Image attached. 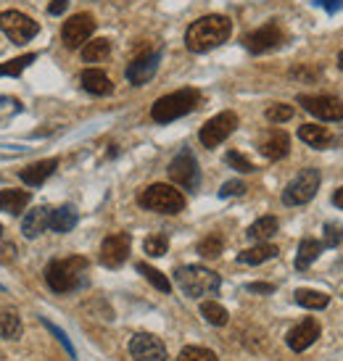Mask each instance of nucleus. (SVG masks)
Masks as SVG:
<instances>
[{"mask_svg": "<svg viewBox=\"0 0 343 361\" xmlns=\"http://www.w3.org/2000/svg\"><path fill=\"white\" fill-rule=\"evenodd\" d=\"M232 35V21L227 16L212 13L203 19L193 21L188 32H185V45L191 53H209L214 48H219L222 42L230 40Z\"/></svg>", "mask_w": 343, "mask_h": 361, "instance_id": "obj_1", "label": "nucleus"}, {"mask_svg": "<svg viewBox=\"0 0 343 361\" xmlns=\"http://www.w3.org/2000/svg\"><path fill=\"white\" fill-rule=\"evenodd\" d=\"M174 282L180 285V290L188 298H203V295H214L219 290V274L198 264H188V267H177L174 269Z\"/></svg>", "mask_w": 343, "mask_h": 361, "instance_id": "obj_2", "label": "nucleus"}, {"mask_svg": "<svg viewBox=\"0 0 343 361\" xmlns=\"http://www.w3.org/2000/svg\"><path fill=\"white\" fill-rule=\"evenodd\" d=\"M85 269H88V259H82V256L51 261L45 267V282L53 293H71L82 285V271Z\"/></svg>", "mask_w": 343, "mask_h": 361, "instance_id": "obj_3", "label": "nucleus"}, {"mask_svg": "<svg viewBox=\"0 0 343 361\" xmlns=\"http://www.w3.org/2000/svg\"><path fill=\"white\" fill-rule=\"evenodd\" d=\"M198 103H201V92L198 90L169 92V95H164V98H159V101L153 103L151 116H153V121H159V124H169V121L182 119V116H188L191 111H195Z\"/></svg>", "mask_w": 343, "mask_h": 361, "instance_id": "obj_4", "label": "nucleus"}, {"mask_svg": "<svg viewBox=\"0 0 343 361\" xmlns=\"http://www.w3.org/2000/svg\"><path fill=\"white\" fill-rule=\"evenodd\" d=\"M138 203H140L143 209L156 211V214H180L185 209V195L177 188H172V185L156 182V185L143 190Z\"/></svg>", "mask_w": 343, "mask_h": 361, "instance_id": "obj_5", "label": "nucleus"}, {"mask_svg": "<svg viewBox=\"0 0 343 361\" xmlns=\"http://www.w3.org/2000/svg\"><path fill=\"white\" fill-rule=\"evenodd\" d=\"M320 182H323L320 169H301L285 185L283 203L285 206H303V203H309L317 195V190H320Z\"/></svg>", "mask_w": 343, "mask_h": 361, "instance_id": "obj_6", "label": "nucleus"}, {"mask_svg": "<svg viewBox=\"0 0 343 361\" xmlns=\"http://www.w3.org/2000/svg\"><path fill=\"white\" fill-rule=\"evenodd\" d=\"M0 30L6 32V37L11 42H16V45H24V42H30L40 27H37V21L30 19L27 13H21V11H3L0 13Z\"/></svg>", "mask_w": 343, "mask_h": 361, "instance_id": "obj_7", "label": "nucleus"}, {"mask_svg": "<svg viewBox=\"0 0 343 361\" xmlns=\"http://www.w3.org/2000/svg\"><path fill=\"white\" fill-rule=\"evenodd\" d=\"M235 127H238V116L232 111H222V114H217L214 119H209L203 124L198 137H201L203 148H217V145H222L232 132H235Z\"/></svg>", "mask_w": 343, "mask_h": 361, "instance_id": "obj_8", "label": "nucleus"}, {"mask_svg": "<svg viewBox=\"0 0 343 361\" xmlns=\"http://www.w3.org/2000/svg\"><path fill=\"white\" fill-rule=\"evenodd\" d=\"M169 180L174 185H180L185 190H195L201 182V169L195 164V156L191 151H180V156H174L169 164Z\"/></svg>", "mask_w": 343, "mask_h": 361, "instance_id": "obj_9", "label": "nucleus"}, {"mask_svg": "<svg viewBox=\"0 0 343 361\" xmlns=\"http://www.w3.org/2000/svg\"><path fill=\"white\" fill-rule=\"evenodd\" d=\"M283 40H285L283 30H280L277 24H267V27H262V30L246 35L243 45H246V51L253 53V56H262V53L277 51V48L283 45Z\"/></svg>", "mask_w": 343, "mask_h": 361, "instance_id": "obj_10", "label": "nucleus"}, {"mask_svg": "<svg viewBox=\"0 0 343 361\" xmlns=\"http://www.w3.org/2000/svg\"><path fill=\"white\" fill-rule=\"evenodd\" d=\"M299 103L325 121H343V103L333 95H299Z\"/></svg>", "mask_w": 343, "mask_h": 361, "instance_id": "obj_11", "label": "nucleus"}, {"mask_svg": "<svg viewBox=\"0 0 343 361\" xmlns=\"http://www.w3.org/2000/svg\"><path fill=\"white\" fill-rule=\"evenodd\" d=\"M130 353L135 361H167V345L151 332H138L130 341Z\"/></svg>", "mask_w": 343, "mask_h": 361, "instance_id": "obj_12", "label": "nucleus"}, {"mask_svg": "<svg viewBox=\"0 0 343 361\" xmlns=\"http://www.w3.org/2000/svg\"><path fill=\"white\" fill-rule=\"evenodd\" d=\"M130 245H132V238L127 232H116L112 238H106L101 245V264L109 267V269L121 267L127 261V256H130Z\"/></svg>", "mask_w": 343, "mask_h": 361, "instance_id": "obj_13", "label": "nucleus"}, {"mask_svg": "<svg viewBox=\"0 0 343 361\" xmlns=\"http://www.w3.org/2000/svg\"><path fill=\"white\" fill-rule=\"evenodd\" d=\"M159 63H162V53L159 51H151V53H143L138 59L132 61L130 66H127V82L130 85H145V82H151L156 77V71H159Z\"/></svg>", "mask_w": 343, "mask_h": 361, "instance_id": "obj_14", "label": "nucleus"}, {"mask_svg": "<svg viewBox=\"0 0 343 361\" xmlns=\"http://www.w3.org/2000/svg\"><path fill=\"white\" fill-rule=\"evenodd\" d=\"M92 32H95V21H92L90 13H77V16H71V19L64 24L61 37H64V42H66L69 48H77V45L90 40Z\"/></svg>", "mask_w": 343, "mask_h": 361, "instance_id": "obj_15", "label": "nucleus"}, {"mask_svg": "<svg viewBox=\"0 0 343 361\" xmlns=\"http://www.w3.org/2000/svg\"><path fill=\"white\" fill-rule=\"evenodd\" d=\"M320 338V324L314 319H303L301 324H296L291 332H288V348L296 353L306 351L309 345H314Z\"/></svg>", "mask_w": 343, "mask_h": 361, "instance_id": "obj_16", "label": "nucleus"}, {"mask_svg": "<svg viewBox=\"0 0 343 361\" xmlns=\"http://www.w3.org/2000/svg\"><path fill=\"white\" fill-rule=\"evenodd\" d=\"M259 151H262L264 159H270V161L285 159L288 151H291V137H288V132H283V130L267 132L264 140L259 142Z\"/></svg>", "mask_w": 343, "mask_h": 361, "instance_id": "obj_17", "label": "nucleus"}, {"mask_svg": "<svg viewBox=\"0 0 343 361\" xmlns=\"http://www.w3.org/2000/svg\"><path fill=\"white\" fill-rule=\"evenodd\" d=\"M59 169V161L56 159H45V161H37V164H32L27 169H21V182L24 185H30V188H40L42 182L51 177L53 171Z\"/></svg>", "mask_w": 343, "mask_h": 361, "instance_id": "obj_18", "label": "nucleus"}, {"mask_svg": "<svg viewBox=\"0 0 343 361\" xmlns=\"http://www.w3.org/2000/svg\"><path fill=\"white\" fill-rule=\"evenodd\" d=\"M48 219H51V209L48 206H35L24 216V221H21V232L27 238H40L42 232H45V227H48Z\"/></svg>", "mask_w": 343, "mask_h": 361, "instance_id": "obj_19", "label": "nucleus"}, {"mask_svg": "<svg viewBox=\"0 0 343 361\" xmlns=\"http://www.w3.org/2000/svg\"><path fill=\"white\" fill-rule=\"evenodd\" d=\"M32 195L27 190H0V211L11 216H19L21 211L30 206Z\"/></svg>", "mask_w": 343, "mask_h": 361, "instance_id": "obj_20", "label": "nucleus"}, {"mask_svg": "<svg viewBox=\"0 0 343 361\" xmlns=\"http://www.w3.org/2000/svg\"><path fill=\"white\" fill-rule=\"evenodd\" d=\"M82 87L90 92V95H112V90H114L112 80L98 69L82 71Z\"/></svg>", "mask_w": 343, "mask_h": 361, "instance_id": "obj_21", "label": "nucleus"}, {"mask_svg": "<svg viewBox=\"0 0 343 361\" xmlns=\"http://www.w3.org/2000/svg\"><path fill=\"white\" fill-rule=\"evenodd\" d=\"M299 137L306 145L317 148V151H323V148H327L333 142V135L325 130V127H320V124H303V127H299Z\"/></svg>", "mask_w": 343, "mask_h": 361, "instance_id": "obj_22", "label": "nucleus"}, {"mask_svg": "<svg viewBox=\"0 0 343 361\" xmlns=\"http://www.w3.org/2000/svg\"><path fill=\"white\" fill-rule=\"evenodd\" d=\"M277 256V248L270 245V243H259L253 248H246V251L238 253V264H246V267H256V264H264Z\"/></svg>", "mask_w": 343, "mask_h": 361, "instance_id": "obj_23", "label": "nucleus"}, {"mask_svg": "<svg viewBox=\"0 0 343 361\" xmlns=\"http://www.w3.org/2000/svg\"><path fill=\"white\" fill-rule=\"evenodd\" d=\"M323 248H325L323 243L314 240V238H306V240H301V245H299V256H296V269H299V271L309 269L314 261L320 259Z\"/></svg>", "mask_w": 343, "mask_h": 361, "instance_id": "obj_24", "label": "nucleus"}, {"mask_svg": "<svg viewBox=\"0 0 343 361\" xmlns=\"http://www.w3.org/2000/svg\"><path fill=\"white\" fill-rule=\"evenodd\" d=\"M74 224H77V211L71 209V206H61V209L51 211L48 227H51L53 232H59V235H64V232H71V230H74Z\"/></svg>", "mask_w": 343, "mask_h": 361, "instance_id": "obj_25", "label": "nucleus"}, {"mask_svg": "<svg viewBox=\"0 0 343 361\" xmlns=\"http://www.w3.org/2000/svg\"><path fill=\"white\" fill-rule=\"evenodd\" d=\"M21 335V319L13 309H0V338L3 341H16Z\"/></svg>", "mask_w": 343, "mask_h": 361, "instance_id": "obj_26", "label": "nucleus"}, {"mask_svg": "<svg viewBox=\"0 0 343 361\" xmlns=\"http://www.w3.org/2000/svg\"><path fill=\"white\" fill-rule=\"evenodd\" d=\"M277 227H280V224H277V219H275V216H262V219L253 221L246 235H248L251 240L264 243V240H270L275 232H277Z\"/></svg>", "mask_w": 343, "mask_h": 361, "instance_id": "obj_27", "label": "nucleus"}, {"mask_svg": "<svg viewBox=\"0 0 343 361\" xmlns=\"http://www.w3.org/2000/svg\"><path fill=\"white\" fill-rule=\"evenodd\" d=\"M296 303L299 306H303V309H325L327 303H330V295H325V293L320 290H306V288H301V290H296Z\"/></svg>", "mask_w": 343, "mask_h": 361, "instance_id": "obj_28", "label": "nucleus"}, {"mask_svg": "<svg viewBox=\"0 0 343 361\" xmlns=\"http://www.w3.org/2000/svg\"><path fill=\"white\" fill-rule=\"evenodd\" d=\"M109 53H112V42L106 40V37H98V40L85 42V48H82V59L92 63V61H103Z\"/></svg>", "mask_w": 343, "mask_h": 361, "instance_id": "obj_29", "label": "nucleus"}, {"mask_svg": "<svg viewBox=\"0 0 343 361\" xmlns=\"http://www.w3.org/2000/svg\"><path fill=\"white\" fill-rule=\"evenodd\" d=\"M201 317L214 327H224L227 324V311L224 306H219L217 301H203L201 303Z\"/></svg>", "mask_w": 343, "mask_h": 361, "instance_id": "obj_30", "label": "nucleus"}, {"mask_svg": "<svg viewBox=\"0 0 343 361\" xmlns=\"http://www.w3.org/2000/svg\"><path fill=\"white\" fill-rule=\"evenodd\" d=\"M138 271H140V274L145 277V280L151 282V285L156 288V290H162V293H169V290H172V282L167 280V277H164V274H162L159 269H153L151 264H145V261H140V264H138Z\"/></svg>", "mask_w": 343, "mask_h": 361, "instance_id": "obj_31", "label": "nucleus"}, {"mask_svg": "<svg viewBox=\"0 0 343 361\" xmlns=\"http://www.w3.org/2000/svg\"><path fill=\"white\" fill-rule=\"evenodd\" d=\"M35 59H37L35 53H27V56H19V59H11L6 63H0V77H19L30 63H35Z\"/></svg>", "mask_w": 343, "mask_h": 361, "instance_id": "obj_32", "label": "nucleus"}, {"mask_svg": "<svg viewBox=\"0 0 343 361\" xmlns=\"http://www.w3.org/2000/svg\"><path fill=\"white\" fill-rule=\"evenodd\" d=\"M224 248V240L219 235H206L201 243H198V253H201L203 259H217Z\"/></svg>", "mask_w": 343, "mask_h": 361, "instance_id": "obj_33", "label": "nucleus"}, {"mask_svg": "<svg viewBox=\"0 0 343 361\" xmlns=\"http://www.w3.org/2000/svg\"><path fill=\"white\" fill-rule=\"evenodd\" d=\"M143 251L148 253V256H153V259H159V256H164V253L169 251V240L164 235H151V238H145V243H143Z\"/></svg>", "mask_w": 343, "mask_h": 361, "instance_id": "obj_34", "label": "nucleus"}, {"mask_svg": "<svg viewBox=\"0 0 343 361\" xmlns=\"http://www.w3.org/2000/svg\"><path fill=\"white\" fill-rule=\"evenodd\" d=\"M177 361H217V356H214V351H209V348L188 345V348H182L180 359Z\"/></svg>", "mask_w": 343, "mask_h": 361, "instance_id": "obj_35", "label": "nucleus"}, {"mask_svg": "<svg viewBox=\"0 0 343 361\" xmlns=\"http://www.w3.org/2000/svg\"><path fill=\"white\" fill-rule=\"evenodd\" d=\"M224 161H227V166H232L235 171H243V174H251V171H256V166H253L251 161L246 159V156H241L238 151H230L227 156H224Z\"/></svg>", "mask_w": 343, "mask_h": 361, "instance_id": "obj_36", "label": "nucleus"}, {"mask_svg": "<svg viewBox=\"0 0 343 361\" xmlns=\"http://www.w3.org/2000/svg\"><path fill=\"white\" fill-rule=\"evenodd\" d=\"M267 119L272 124H283V121L293 119V106H285V103H275L267 109Z\"/></svg>", "mask_w": 343, "mask_h": 361, "instance_id": "obj_37", "label": "nucleus"}, {"mask_svg": "<svg viewBox=\"0 0 343 361\" xmlns=\"http://www.w3.org/2000/svg\"><path fill=\"white\" fill-rule=\"evenodd\" d=\"M341 240H343V224L341 221H327V224H325V243L323 245L335 248Z\"/></svg>", "mask_w": 343, "mask_h": 361, "instance_id": "obj_38", "label": "nucleus"}, {"mask_svg": "<svg viewBox=\"0 0 343 361\" xmlns=\"http://www.w3.org/2000/svg\"><path fill=\"white\" fill-rule=\"evenodd\" d=\"M42 324H45V327H48V330H51L53 335H56V341H59L61 345L66 348V353H69L71 359H77V351H74V345H71L69 338H66V332L61 330V327H56V324H53V322H48V319H42Z\"/></svg>", "mask_w": 343, "mask_h": 361, "instance_id": "obj_39", "label": "nucleus"}, {"mask_svg": "<svg viewBox=\"0 0 343 361\" xmlns=\"http://www.w3.org/2000/svg\"><path fill=\"white\" fill-rule=\"evenodd\" d=\"M246 192V185L241 180H230L224 182L222 188H219V198H230V195H243Z\"/></svg>", "mask_w": 343, "mask_h": 361, "instance_id": "obj_40", "label": "nucleus"}, {"mask_svg": "<svg viewBox=\"0 0 343 361\" xmlns=\"http://www.w3.org/2000/svg\"><path fill=\"white\" fill-rule=\"evenodd\" d=\"M314 6L325 8L327 13H338L343 8V0H314Z\"/></svg>", "mask_w": 343, "mask_h": 361, "instance_id": "obj_41", "label": "nucleus"}, {"mask_svg": "<svg viewBox=\"0 0 343 361\" xmlns=\"http://www.w3.org/2000/svg\"><path fill=\"white\" fill-rule=\"evenodd\" d=\"M66 8H69V0H51L48 13H51V16H59V13H64Z\"/></svg>", "mask_w": 343, "mask_h": 361, "instance_id": "obj_42", "label": "nucleus"}, {"mask_svg": "<svg viewBox=\"0 0 343 361\" xmlns=\"http://www.w3.org/2000/svg\"><path fill=\"white\" fill-rule=\"evenodd\" d=\"M246 290L248 293H275V285H270V282H251Z\"/></svg>", "mask_w": 343, "mask_h": 361, "instance_id": "obj_43", "label": "nucleus"}, {"mask_svg": "<svg viewBox=\"0 0 343 361\" xmlns=\"http://www.w3.org/2000/svg\"><path fill=\"white\" fill-rule=\"evenodd\" d=\"M333 203L338 209H343V188H338V190L333 192Z\"/></svg>", "mask_w": 343, "mask_h": 361, "instance_id": "obj_44", "label": "nucleus"}, {"mask_svg": "<svg viewBox=\"0 0 343 361\" xmlns=\"http://www.w3.org/2000/svg\"><path fill=\"white\" fill-rule=\"evenodd\" d=\"M338 66H341V71H343V51H341V56H338Z\"/></svg>", "mask_w": 343, "mask_h": 361, "instance_id": "obj_45", "label": "nucleus"}, {"mask_svg": "<svg viewBox=\"0 0 343 361\" xmlns=\"http://www.w3.org/2000/svg\"><path fill=\"white\" fill-rule=\"evenodd\" d=\"M0 235H3V227H0Z\"/></svg>", "mask_w": 343, "mask_h": 361, "instance_id": "obj_46", "label": "nucleus"}]
</instances>
